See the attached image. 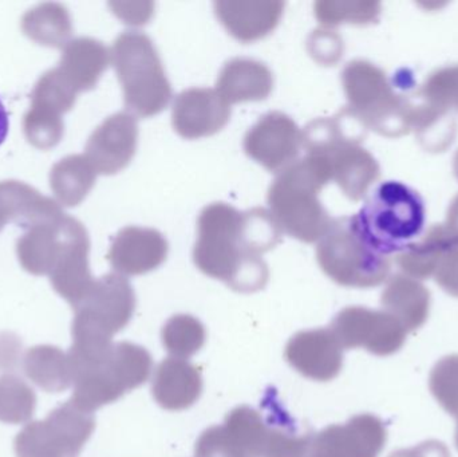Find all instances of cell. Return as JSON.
<instances>
[{"label": "cell", "mask_w": 458, "mask_h": 457, "mask_svg": "<svg viewBox=\"0 0 458 457\" xmlns=\"http://www.w3.org/2000/svg\"><path fill=\"white\" fill-rule=\"evenodd\" d=\"M90 241L86 228H83L59 258L51 271L50 282L54 290L74 308L90 292L96 279L91 276L89 266Z\"/></svg>", "instance_id": "603a6c76"}, {"label": "cell", "mask_w": 458, "mask_h": 457, "mask_svg": "<svg viewBox=\"0 0 458 457\" xmlns=\"http://www.w3.org/2000/svg\"><path fill=\"white\" fill-rule=\"evenodd\" d=\"M83 228L82 223L66 214L32 225L16 244L21 267L32 275H50L59 258Z\"/></svg>", "instance_id": "5bb4252c"}, {"label": "cell", "mask_w": 458, "mask_h": 457, "mask_svg": "<svg viewBox=\"0 0 458 457\" xmlns=\"http://www.w3.org/2000/svg\"><path fill=\"white\" fill-rule=\"evenodd\" d=\"M389 457H451L448 447L438 440H428L409 450H400Z\"/></svg>", "instance_id": "836d02e7"}, {"label": "cell", "mask_w": 458, "mask_h": 457, "mask_svg": "<svg viewBox=\"0 0 458 457\" xmlns=\"http://www.w3.org/2000/svg\"><path fill=\"white\" fill-rule=\"evenodd\" d=\"M168 257V241L152 228L126 227L113 239L107 260L123 276L144 275Z\"/></svg>", "instance_id": "e0dca14e"}, {"label": "cell", "mask_w": 458, "mask_h": 457, "mask_svg": "<svg viewBox=\"0 0 458 457\" xmlns=\"http://www.w3.org/2000/svg\"><path fill=\"white\" fill-rule=\"evenodd\" d=\"M96 429L93 413L64 402L42 421L27 424L13 442L16 457H80Z\"/></svg>", "instance_id": "52a82bcc"}, {"label": "cell", "mask_w": 458, "mask_h": 457, "mask_svg": "<svg viewBox=\"0 0 458 457\" xmlns=\"http://www.w3.org/2000/svg\"><path fill=\"white\" fill-rule=\"evenodd\" d=\"M386 442L384 421L363 413L311 435L306 457H378Z\"/></svg>", "instance_id": "8fae6325"}, {"label": "cell", "mask_w": 458, "mask_h": 457, "mask_svg": "<svg viewBox=\"0 0 458 457\" xmlns=\"http://www.w3.org/2000/svg\"><path fill=\"white\" fill-rule=\"evenodd\" d=\"M384 305L387 313L394 317L406 332L421 327L429 314L427 292L411 284H395L390 286L385 292Z\"/></svg>", "instance_id": "83f0119b"}, {"label": "cell", "mask_w": 458, "mask_h": 457, "mask_svg": "<svg viewBox=\"0 0 458 457\" xmlns=\"http://www.w3.org/2000/svg\"><path fill=\"white\" fill-rule=\"evenodd\" d=\"M23 129L27 141L32 147L48 150L61 142L64 125L62 115L30 106L29 112L24 115Z\"/></svg>", "instance_id": "4dcf8cb0"}, {"label": "cell", "mask_w": 458, "mask_h": 457, "mask_svg": "<svg viewBox=\"0 0 458 457\" xmlns=\"http://www.w3.org/2000/svg\"><path fill=\"white\" fill-rule=\"evenodd\" d=\"M350 222L366 250L384 260L408 249L422 235L427 224V206L414 188L387 180L371 190Z\"/></svg>", "instance_id": "7a4b0ae2"}, {"label": "cell", "mask_w": 458, "mask_h": 457, "mask_svg": "<svg viewBox=\"0 0 458 457\" xmlns=\"http://www.w3.org/2000/svg\"><path fill=\"white\" fill-rule=\"evenodd\" d=\"M109 5L118 18L134 26L147 23L155 7L153 3H110Z\"/></svg>", "instance_id": "d6a6232c"}, {"label": "cell", "mask_w": 458, "mask_h": 457, "mask_svg": "<svg viewBox=\"0 0 458 457\" xmlns=\"http://www.w3.org/2000/svg\"><path fill=\"white\" fill-rule=\"evenodd\" d=\"M331 330L344 349L363 348L378 357L397 353L406 341L405 327L389 313L347 308L336 314Z\"/></svg>", "instance_id": "9c48e42d"}, {"label": "cell", "mask_w": 458, "mask_h": 457, "mask_svg": "<svg viewBox=\"0 0 458 457\" xmlns=\"http://www.w3.org/2000/svg\"><path fill=\"white\" fill-rule=\"evenodd\" d=\"M317 259L323 273L342 286H377L386 273L384 260L370 254L355 235L350 217L331 223L318 241Z\"/></svg>", "instance_id": "ba28073f"}, {"label": "cell", "mask_w": 458, "mask_h": 457, "mask_svg": "<svg viewBox=\"0 0 458 457\" xmlns=\"http://www.w3.org/2000/svg\"><path fill=\"white\" fill-rule=\"evenodd\" d=\"M203 394L200 370L188 360H164L152 378V394L163 410L180 412L195 405Z\"/></svg>", "instance_id": "ac0fdd59"}, {"label": "cell", "mask_w": 458, "mask_h": 457, "mask_svg": "<svg viewBox=\"0 0 458 457\" xmlns=\"http://www.w3.org/2000/svg\"><path fill=\"white\" fill-rule=\"evenodd\" d=\"M112 63L109 48L93 38H77L64 46L58 70L64 82L80 94L96 88Z\"/></svg>", "instance_id": "44dd1931"}, {"label": "cell", "mask_w": 458, "mask_h": 457, "mask_svg": "<svg viewBox=\"0 0 458 457\" xmlns=\"http://www.w3.org/2000/svg\"><path fill=\"white\" fill-rule=\"evenodd\" d=\"M72 402L85 412L94 413L105 405L144 385L153 370L149 351L131 343H113L91 359H72Z\"/></svg>", "instance_id": "277c9868"}, {"label": "cell", "mask_w": 458, "mask_h": 457, "mask_svg": "<svg viewBox=\"0 0 458 457\" xmlns=\"http://www.w3.org/2000/svg\"><path fill=\"white\" fill-rule=\"evenodd\" d=\"M274 77L271 70L250 58H234L220 72L217 89L228 105L263 101L271 94Z\"/></svg>", "instance_id": "7402d4cb"}, {"label": "cell", "mask_w": 458, "mask_h": 457, "mask_svg": "<svg viewBox=\"0 0 458 457\" xmlns=\"http://www.w3.org/2000/svg\"><path fill=\"white\" fill-rule=\"evenodd\" d=\"M21 30L30 39L47 47L64 48L72 34L69 11L59 3H42L21 18Z\"/></svg>", "instance_id": "484cf974"}, {"label": "cell", "mask_w": 458, "mask_h": 457, "mask_svg": "<svg viewBox=\"0 0 458 457\" xmlns=\"http://www.w3.org/2000/svg\"><path fill=\"white\" fill-rule=\"evenodd\" d=\"M27 377L47 394L66 391L72 384L69 354L55 346H35L23 359Z\"/></svg>", "instance_id": "d4e9b609"}, {"label": "cell", "mask_w": 458, "mask_h": 457, "mask_svg": "<svg viewBox=\"0 0 458 457\" xmlns=\"http://www.w3.org/2000/svg\"><path fill=\"white\" fill-rule=\"evenodd\" d=\"M303 147V131L284 113L263 115L244 137V150L267 171L280 173L295 163Z\"/></svg>", "instance_id": "7c38bea8"}, {"label": "cell", "mask_w": 458, "mask_h": 457, "mask_svg": "<svg viewBox=\"0 0 458 457\" xmlns=\"http://www.w3.org/2000/svg\"><path fill=\"white\" fill-rule=\"evenodd\" d=\"M78 94L64 82L58 70L46 72L35 85L31 94V106L64 115L74 106Z\"/></svg>", "instance_id": "f546056e"}, {"label": "cell", "mask_w": 458, "mask_h": 457, "mask_svg": "<svg viewBox=\"0 0 458 457\" xmlns=\"http://www.w3.org/2000/svg\"><path fill=\"white\" fill-rule=\"evenodd\" d=\"M282 2H216L215 13L232 37L242 43L255 42L271 34L280 19Z\"/></svg>", "instance_id": "ffe728a7"}, {"label": "cell", "mask_w": 458, "mask_h": 457, "mask_svg": "<svg viewBox=\"0 0 458 457\" xmlns=\"http://www.w3.org/2000/svg\"><path fill=\"white\" fill-rule=\"evenodd\" d=\"M97 172L85 155L62 158L50 172V187L56 203L75 207L85 200L96 184Z\"/></svg>", "instance_id": "cb8c5ba5"}, {"label": "cell", "mask_w": 458, "mask_h": 457, "mask_svg": "<svg viewBox=\"0 0 458 457\" xmlns=\"http://www.w3.org/2000/svg\"><path fill=\"white\" fill-rule=\"evenodd\" d=\"M429 388L445 412L458 418V354L444 357L430 372Z\"/></svg>", "instance_id": "1f68e13d"}, {"label": "cell", "mask_w": 458, "mask_h": 457, "mask_svg": "<svg viewBox=\"0 0 458 457\" xmlns=\"http://www.w3.org/2000/svg\"><path fill=\"white\" fill-rule=\"evenodd\" d=\"M269 426L258 410L234 408L222 426L211 427L199 437L195 457H263Z\"/></svg>", "instance_id": "30bf717a"}, {"label": "cell", "mask_w": 458, "mask_h": 457, "mask_svg": "<svg viewBox=\"0 0 458 457\" xmlns=\"http://www.w3.org/2000/svg\"><path fill=\"white\" fill-rule=\"evenodd\" d=\"M139 125L129 112L107 117L91 134L85 157L97 174L112 176L125 169L136 155Z\"/></svg>", "instance_id": "4fadbf2b"}, {"label": "cell", "mask_w": 458, "mask_h": 457, "mask_svg": "<svg viewBox=\"0 0 458 457\" xmlns=\"http://www.w3.org/2000/svg\"><path fill=\"white\" fill-rule=\"evenodd\" d=\"M331 179L330 164L320 155H307L277 173L268 204L283 233L304 243L320 241L333 220L318 196Z\"/></svg>", "instance_id": "3957f363"}, {"label": "cell", "mask_w": 458, "mask_h": 457, "mask_svg": "<svg viewBox=\"0 0 458 457\" xmlns=\"http://www.w3.org/2000/svg\"><path fill=\"white\" fill-rule=\"evenodd\" d=\"M161 340L164 348L174 359L188 360L206 345V326L196 317L177 314L164 325Z\"/></svg>", "instance_id": "4316f807"}, {"label": "cell", "mask_w": 458, "mask_h": 457, "mask_svg": "<svg viewBox=\"0 0 458 457\" xmlns=\"http://www.w3.org/2000/svg\"><path fill=\"white\" fill-rule=\"evenodd\" d=\"M454 442H456V447L458 450V419H457V427H456V436H454Z\"/></svg>", "instance_id": "d590c367"}, {"label": "cell", "mask_w": 458, "mask_h": 457, "mask_svg": "<svg viewBox=\"0 0 458 457\" xmlns=\"http://www.w3.org/2000/svg\"><path fill=\"white\" fill-rule=\"evenodd\" d=\"M110 56L131 114L153 117L168 106L172 98L171 83L148 35L140 31L123 32L115 39Z\"/></svg>", "instance_id": "8992f818"}, {"label": "cell", "mask_w": 458, "mask_h": 457, "mask_svg": "<svg viewBox=\"0 0 458 457\" xmlns=\"http://www.w3.org/2000/svg\"><path fill=\"white\" fill-rule=\"evenodd\" d=\"M344 351L333 330L314 329L293 335L285 345L284 357L299 375L327 383L341 373Z\"/></svg>", "instance_id": "9a60e30c"}, {"label": "cell", "mask_w": 458, "mask_h": 457, "mask_svg": "<svg viewBox=\"0 0 458 457\" xmlns=\"http://www.w3.org/2000/svg\"><path fill=\"white\" fill-rule=\"evenodd\" d=\"M231 118V105L216 89L193 88L177 96L172 123L182 139L198 140L219 133Z\"/></svg>", "instance_id": "2e32d148"}, {"label": "cell", "mask_w": 458, "mask_h": 457, "mask_svg": "<svg viewBox=\"0 0 458 457\" xmlns=\"http://www.w3.org/2000/svg\"><path fill=\"white\" fill-rule=\"evenodd\" d=\"M72 309L69 356L91 359L106 351L113 337L128 326L136 309V294L125 276L106 274L96 279L90 292Z\"/></svg>", "instance_id": "5b68a950"}, {"label": "cell", "mask_w": 458, "mask_h": 457, "mask_svg": "<svg viewBox=\"0 0 458 457\" xmlns=\"http://www.w3.org/2000/svg\"><path fill=\"white\" fill-rule=\"evenodd\" d=\"M8 129H10V118H8L7 110L0 99V145L7 139Z\"/></svg>", "instance_id": "e575fe53"}, {"label": "cell", "mask_w": 458, "mask_h": 457, "mask_svg": "<svg viewBox=\"0 0 458 457\" xmlns=\"http://www.w3.org/2000/svg\"><path fill=\"white\" fill-rule=\"evenodd\" d=\"M283 231L264 208L240 212L225 203L201 211L193 260L201 273L242 294L260 292L269 279L261 255L276 247Z\"/></svg>", "instance_id": "6da1fadb"}, {"label": "cell", "mask_w": 458, "mask_h": 457, "mask_svg": "<svg viewBox=\"0 0 458 457\" xmlns=\"http://www.w3.org/2000/svg\"><path fill=\"white\" fill-rule=\"evenodd\" d=\"M64 212L53 199L46 198L24 182H0V231L15 223L29 230L32 225L58 219Z\"/></svg>", "instance_id": "d6986e66"}, {"label": "cell", "mask_w": 458, "mask_h": 457, "mask_svg": "<svg viewBox=\"0 0 458 457\" xmlns=\"http://www.w3.org/2000/svg\"><path fill=\"white\" fill-rule=\"evenodd\" d=\"M37 397L34 391L16 376L0 378V421L27 423L34 415Z\"/></svg>", "instance_id": "f1b7e54d"}]
</instances>
